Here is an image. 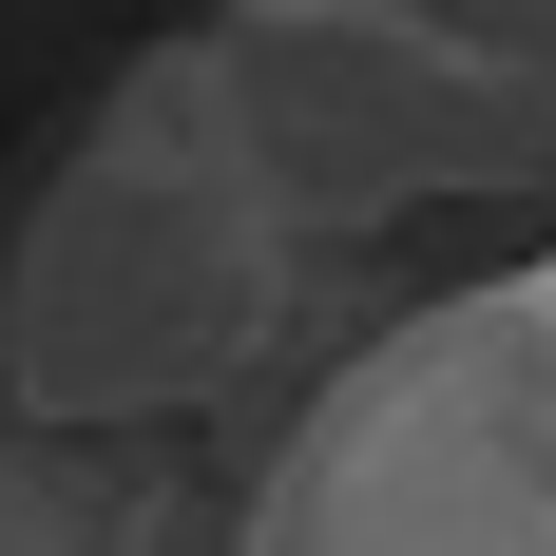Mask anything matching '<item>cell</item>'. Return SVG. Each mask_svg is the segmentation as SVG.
Masks as SVG:
<instances>
[{"label":"cell","mask_w":556,"mask_h":556,"mask_svg":"<svg viewBox=\"0 0 556 556\" xmlns=\"http://www.w3.org/2000/svg\"><path fill=\"white\" fill-rule=\"evenodd\" d=\"M135 538V480H97V460H0V556H115Z\"/></svg>","instance_id":"3957f363"},{"label":"cell","mask_w":556,"mask_h":556,"mask_svg":"<svg viewBox=\"0 0 556 556\" xmlns=\"http://www.w3.org/2000/svg\"><path fill=\"white\" fill-rule=\"evenodd\" d=\"M288 307V212H269V154H97L58 173V212L20 230L0 269V365L39 422H135V403H192L230 384Z\"/></svg>","instance_id":"6da1fadb"},{"label":"cell","mask_w":556,"mask_h":556,"mask_svg":"<svg viewBox=\"0 0 556 556\" xmlns=\"http://www.w3.org/2000/svg\"><path fill=\"white\" fill-rule=\"evenodd\" d=\"M250 556H556V269L422 307L288 442Z\"/></svg>","instance_id":"7a4b0ae2"}]
</instances>
